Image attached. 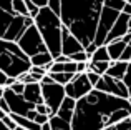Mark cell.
<instances>
[{
  "label": "cell",
  "mask_w": 131,
  "mask_h": 130,
  "mask_svg": "<svg viewBox=\"0 0 131 130\" xmlns=\"http://www.w3.org/2000/svg\"><path fill=\"white\" fill-rule=\"evenodd\" d=\"M90 62H111L110 60V55H108V50L106 47H98V49L93 52V55L90 57Z\"/></svg>",
  "instance_id": "cell-21"
},
{
  "label": "cell",
  "mask_w": 131,
  "mask_h": 130,
  "mask_svg": "<svg viewBox=\"0 0 131 130\" xmlns=\"http://www.w3.org/2000/svg\"><path fill=\"white\" fill-rule=\"evenodd\" d=\"M86 63H88V62L77 63V73H85V72H86Z\"/></svg>",
  "instance_id": "cell-38"
},
{
  "label": "cell",
  "mask_w": 131,
  "mask_h": 130,
  "mask_svg": "<svg viewBox=\"0 0 131 130\" xmlns=\"http://www.w3.org/2000/svg\"><path fill=\"white\" fill-rule=\"evenodd\" d=\"M0 110L3 112V114H7V115H10V108H8V105H7V102L3 100V97L0 98Z\"/></svg>",
  "instance_id": "cell-37"
},
{
  "label": "cell",
  "mask_w": 131,
  "mask_h": 130,
  "mask_svg": "<svg viewBox=\"0 0 131 130\" xmlns=\"http://www.w3.org/2000/svg\"><path fill=\"white\" fill-rule=\"evenodd\" d=\"M40 83H42V85H48V83H53V80H51V77L47 73V75L42 78V80H40Z\"/></svg>",
  "instance_id": "cell-41"
},
{
  "label": "cell",
  "mask_w": 131,
  "mask_h": 130,
  "mask_svg": "<svg viewBox=\"0 0 131 130\" xmlns=\"http://www.w3.org/2000/svg\"><path fill=\"white\" fill-rule=\"evenodd\" d=\"M68 60H70L68 57H65V55H58V57H55V59H53V62H55V63H67Z\"/></svg>",
  "instance_id": "cell-39"
},
{
  "label": "cell",
  "mask_w": 131,
  "mask_h": 130,
  "mask_svg": "<svg viewBox=\"0 0 131 130\" xmlns=\"http://www.w3.org/2000/svg\"><path fill=\"white\" fill-rule=\"evenodd\" d=\"M13 17H15V15H12V13H7V12H3V10H0V39H3L5 32L8 30V27L12 25Z\"/></svg>",
  "instance_id": "cell-19"
},
{
  "label": "cell",
  "mask_w": 131,
  "mask_h": 130,
  "mask_svg": "<svg viewBox=\"0 0 131 130\" xmlns=\"http://www.w3.org/2000/svg\"><path fill=\"white\" fill-rule=\"evenodd\" d=\"M119 60H121V62H128V63L131 62V47H129V45H126V49L123 50Z\"/></svg>",
  "instance_id": "cell-34"
},
{
  "label": "cell",
  "mask_w": 131,
  "mask_h": 130,
  "mask_svg": "<svg viewBox=\"0 0 131 130\" xmlns=\"http://www.w3.org/2000/svg\"><path fill=\"white\" fill-rule=\"evenodd\" d=\"M30 59L20 50L17 42H7L0 39V70L7 77L17 78L30 70Z\"/></svg>",
  "instance_id": "cell-4"
},
{
  "label": "cell",
  "mask_w": 131,
  "mask_h": 130,
  "mask_svg": "<svg viewBox=\"0 0 131 130\" xmlns=\"http://www.w3.org/2000/svg\"><path fill=\"white\" fill-rule=\"evenodd\" d=\"M51 77V80L55 82V83H58V85H67V83H70L71 80H73V77H75V73H65V72H60V73H48Z\"/></svg>",
  "instance_id": "cell-22"
},
{
  "label": "cell",
  "mask_w": 131,
  "mask_h": 130,
  "mask_svg": "<svg viewBox=\"0 0 131 130\" xmlns=\"http://www.w3.org/2000/svg\"><path fill=\"white\" fill-rule=\"evenodd\" d=\"M0 10L15 15V12H13V8H12V0H0Z\"/></svg>",
  "instance_id": "cell-31"
},
{
  "label": "cell",
  "mask_w": 131,
  "mask_h": 130,
  "mask_svg": "<svg viewBox=\"0 0 131 130\" xmlns=\"http://www.w3.org/2000/svg\"><path fill=\"white\" fill-rule=\"evenodd\" d=\"M125 2H126V0H125Z\"/></svg>",
  "instance_id": "cell-50"
},
{
  "label": "cell",
  "mask_w": 131,
  "mask_h": 130,
  "mask_svg": "<svg viewBox=\"0 0 131 130\" xmlns=\"http://www.w3.org/2000/svg\"><path fill=\"white\" fill-rule=\"evenodd\" d=\"M60 5H61V0H48L47 2V7L57 15H60Z\"/></svg>",
  "instance_id": "cell-30"
},
{
  "label": "cell",
  "mask_w": 131,
  "mask_h": 130,
  "mask_svg": "<svg viewBox=\"0 0 131 130\" xmlns=\"http://www.w3.org/2000/svg\"><path fill=\"white\" fill-rule=\"evenodd\" d=\"M121 13H125V15H128V17H131V5H129V3H125V7H123Z\"/></svg>",
  "instance_id": "cell-42"
},
{
  "label": "cell",
  "mask_w": 131,
  "mask_h": 130,
  "mask_svg": "<svg viewBox=\"0 0 131 130\" xmlns=\"http://www.w3.org/2000/svg\"><path fill=\"white\" fill-rule=\"evenodd\" d=\"M105 7L106 8H111V10H116V12H121L123 7H125V0H105Z\"/></svg>",
  "instance_id": "cell-25"
},
{
  "label": "cell",
  "mask_w": 131,
  "mask_h": 130,
  "mask_svg": "<svg viewBox=\"0 0 131 130\" xmlns=\"http://www.w3.org/2000/svg\"><path fill=\"white\" fill-rule=\"evenodd\" d=\"M68 59H70L71 62H75V63H81V62H88L90 57L85 53V50H83V52H78V53H73V55H70Z\"/></svg>",
  "instance_id": "cell-29"
},
{
  "label": "cell",
  "mask_w": 131,
  "mask_h": 130,
  "mask_svg": "<svg viewBox=\"0 0 131 130\" xmlns=\"http://www.w3.org/2000/svg\"><path fill=\"white\" fill-rule=\"evenodd\" d=\"M48 118H50V117H47V115L37 114V117L33 118V122H35V124H38V125H43V124H47V122H48Z\"/></svg>",
  "instance_id": "cell-36"
},
{
  "label": "cell",
  "mask_w": 131,
  "mask_h": 130,
  "mask_svg": "<svg viewBox=\"0 0 131 130\" xmlns=\"http://www.w3.org/2000/svg\"><path fill=\"white\" fill-rule=\"evenodd\" d=\"M28 73L32 75L33 78H35V82H38V83H40V80H42L45 75H47V72H45L42 67H30Z\"/></svg>",
  "instance_id": "cell-26"
},
{
  "label": "cell",
  "mask_w": 131,
  "mask_h": 130,
  "mask_svg": "<svg viewBox=\"0 0 131 130\" xmlns=\"http://www.w3.org/2000/svg\"><path fill=\"white\" fill-rule=\"evenodd\" d=\"M128 45H129V47H131V40H129V43H128Z\"/></svg>",
  "instance_id": "cell-49"
},
{
  "label": "cell",
  "mask_w": 131,
  "mask_h": 130,
  "mask_svg": "<svg viewBox=\"0 0 131 130\" xmlns=\"http://www.w3.org/2000/svg\"><path fill=\"white\" fill-rule=\"evenodd\" d=\"M61 25H63V23H61ZM78 52H83L81 43L78 42V39H75V37L71 35L67 27H61V55L70 57V55L78 53Z\"/></svg>",
  "instance_id": "cell-11"
},
{
  "label": "cell",
  "mask_w": 131,
  "mask_h": 130,
  "mask_svg": "<svg viewBox=\"0 0 131 130\" xmlns=\"http://www.w3.org/2000/svg\"><path fill=\"white\" fill-rule=\"evenodd\" d=\"M48 124H50L51 130H71V124L63 118H60L58 115H51L48 118Z\"/></svg>",
  "instance_id": "cell-18"
},
{
  "label": "cell",
  "mask_w": 131,
  "mask_h": 130,
  "mask_svg": "<svg viewBox=\"0 0 131 130\" xmlns=\"http://www.w3.org/2000/svg\"><path fill=\"white\" fill-rule=\"evenodd\" d=\"M85 73H86L88 82L93 85V87H95V85L98 83V80H100V75H98V73H95V72H90V70H88V72H85Z\"/></svg>",
  "instance_id": "cell-33"
},
{
  "label": "cell",
  "mask_w": 131,
  "mask_h": 130,
  "mask_svg": "<svg viewBox=\"0 0 131 130\" xmlns=\"http://www.w3.org/2000/svg\"><path fill=\"white\" fill-rule=\"evenodd\" d=\"M40 130H51V127H50V124H43V125H40Z\"/></svg>",
  "instance_id": "cell-44"
},
{
  "label": "cell",
  "mask_w": 131,
  "mask_h": 130,
  "mask_svg": "<svg viewBox=\"0 0 131 130\" xmlns=\"http://www.w3.org/2000/svg\"><path fill=\"white\" fill-rule=\"evenodd\" d=\"M105 0H61L60 20L81 47L93 43Z\"/></svg>",
  "instance_id": "cell-2"
},
{
  "label": "cell",
  "mask_w": 131,
  "mask_h": 130,
  "mask_svg": "<svg viewBox=\"0 0 131 130\" xmlns=\"http://www.w3.org/2000/svg\"><path fill=\"white\" fill-rule=\"evenodd\" d=\"M17 45L20 47V50H22L28 59L33 57V55H37V53L47 52V47H45L38 30L35 29V25L28 27V29L22 33V37L17 40Z\"/></svg>",
  "instance_id": "cell-5"
},
{
  "label": "cell",
  "mask_w": 131,
  "mask_h": 130,
  "mask_svg": "<svg viewBox=\"0 0 131 130\" xmlns=\"http://www.w3.org/2000/svg\"><path fill=\"white\" fill-rule=\"evenodd\" d=\"M93 90V85L88 82L86 73H75L73 80L65 85V95L73 100H80Z\"/></svg>",
  "instance_id": "cell-9"
},
{
  "label": "cell",
  "mask_w": 131,
  "mask_h": 130,
  "mask_svg": "<svg viewBox=\"0 0 131 130\" xmlns=\"http://www.w3.org/2000/svg\"><path fill=\"white\" fill-rule=\"evenodd\" d=\"M126 68H128V62H121V60H116V62H111L110 63V68L106 70L105 75L111 78H116V80H123L126 73Z\"/></svg>",
  "instance_id": "cell-15"
},
{
  "label": "cell",
  "mask_w": 131,
  "mask_h": 130,
  "mask_svg": "<svg viewBox=\"0 0 131 130\" xmlns=\"http://www.w3.org/2000/svg\"><path fill=\"white\" fill-rule=\"evenodd\" d=\"M51 62H53V59H51V55L48 52L37 53V55L30 57V63H32V67H45L47 63H51Z\"/></svg>",
  "instance_id": "cell-17"
},
{
  "label": "cell",
  "mask_w": 131,
  "mask_h": 130,
  "mask_svg": "<svg viewBox=\"0 0 131 130\" xmlns=\"http://www.w3.org/2000/svg\"><path fill=\"white\" fill-rule=\"evenodd\" d=\"M75 107H77V100H73V98H70V97H65L63 102H61V105H60V108L57 110L55 115H58L60 118H63V120H67V122L71 124Z\"/></svg>",
  "instance_id": "cell-14"
},
{
  "label": "cell",
  "mask_w": 131,
  "mask_h": 130,
  "mask_svg": "<svg viewBox=\"0 0 131 130\" xmlns=\"http://www.w3.org/2000/svg\"><path fill=\"white\" fill-rule=\"evenodd\" d=\"M12 8L15 12V15L20 17H28V12H27V7L23 0H12Z\"/></svg>",
  "instance_id": "cell-23"
},
{
  "label": "cell",
  "mask_w": 131,
  "mask_h": 130,
  "mask_svg": "<svg viewBox=\"0 0 131 130\" xmlns=\"http://www.w3.org/2000/svg\"><path fill=\"white\" fill-rule=\"evenodd\" d=\"M129 18H131V17H128V15H125V13L119 12L118 18H116V22L113 23V27H111V30H110L108 37H106L105 45H108L110 42H113V40H119L121 37H125L126 33H128V20Z\"/></svg>",
  "instance_id": "cell-12"
},
{
  "label": "cell",
  "mask_w": 131,
  "mask_h": 130,
  "mask_svg": "<svg viewBox=\"0 0 131 130\" xmlns=\"http://www.w3.org/2000/svg\"><path fill=\"white\" fill-rule=\"evenodd\" d=\"M15 130H25V128H22V127H15Z\"/></svg>",
  "instance_id": "cell-47"
},
{
  "label": "cell",
  "mask_w": 131,
  "mask_h": 130,
  "mask_svg": "<svg viewBox=\"0 0 131 130\" xmlns=\"http://www.w3.org/2000/svg\"><path fill=\"white\" fill-rule=\"evenodd\" d=\"M7 78H8V77H7V75L3 73L2 70H0V87H5V82H7Z\"/></svg>",
  "instance_id": "cell-43"
},
{
  "label": "cell",
  "mask_w": 131,
  "mask_h": 130,
  "mask_svg": "<svg viewBox=\"0 0 131 130\" xmlns=\"http://www.w3.org/2000/svg\"><path fill=\"white\" fill-rule=\"evenodd\" d=\"M93 88L98 92H103V94H108V95H113V97L128 100V88L123 83V80H116V78H111L108 75H101L98 83Z\"/></svg>",
  "instance_id": "cell-8"
},
{
  "label": "cell",
  "mask_w": 131,
  "mask_h": 130,
  "mask_svg": "<svg viewBox=\"0 0 131 130\" xmlns=\"http://www.w3.org/2000/svg\"><path fill=\"white\" fill-rule=\"evenodd\" d=\"M30 2H33L38 8H43V7H47V2L48 0H30Z\"/></svg>",
  "instance_id": "cell-40"
},
{
  "label": "cell",
  "mask_w": 131,
  "mask_h": 130,
  "mask_svg": "<svg viewBox=\"0 0 131 130\" xmlns=\"http://www.w3.org/2000/svg\"><path fill=\"white\" fill-rule=\"evenodd\" d=\"M33 25L42 37L47 52L51 59L61 55V20L57 13H53L48 7L38 10V15L33 18Z\"/></svg>",
  "instance_id": "cell-3"
},
{
  "label": "cell",
  "mask_w": 131,
  "mask_h": 130,
  "mask_svg": "<svg viewBox=\"0 0 131 130\" xmlns=\"http://www.w3.org/2000/svg\"><path fill=\"white\" fill-rule=\"evenodd\" d=\"M42 85V83H40ZM67 97L65 95V87L58 83H48V85H42V100L43 104L53 112V115L57 114V110L60 108L63 98Z\"/></svg>",
  "instance_id": "cell-7"
},
{
  "label": "cell",
  "mask_w": 131,
  "mask_h": 130,
  "mask_svg": "<svg viewBox=\"0 0 131 130\" xmlns=\"http://www.w3.org/2000/svg\"><path fill=\"white\" fill-rule=\"evenodd\" d=\"M2 122H3V124H5V125H7V127H8L10 130H15V127H17V124L13 122V118L10 117V115H5V117L2 118Z\"/></svg>",
  "instance_id": "cell-35"
},
{
  "label": "cell",
  "mask_w": 131,
  "mask_h": 130,
  "mask_svg": "<svg viewBox=\"0 0 131 130\" xmlns=\"http://www.w3.org/2000/svg\"><path fill=\"white\" fill-rule=\"evenodd\" d=\"M123 83H125L126 88H128V100L131 102V62L128 63L126 73H125V77H123Z\"/></svg>",
  "instance_id": "cell-27"
},
{
  "label": "cell",
  "mask_w": 131,
  "mask_h": 130,
  "mask_svg": "<svg viewBox=\"0 0 131 130\" xmlns=\"http://www.w3.org/2000/svg\"><path fill=\"white\" fill-rule=\"evenodd\" d=\"M3 97V87H0V98Z\"/></svg>",
  "instance_id": "cell-46"
},
{
  "label": "cell",
  "mask_w": 131,
  "mask_h": 130,
  "mask_svg": "<svg viewBox=\"0 0 131 130\" xmlns=\"http://www.w3.org/2000/svg\"><path fill=\"white\" fill-rule=\"evenodd\" d=\"M23 2H25V7H27V12H28V17L30 18H35L37 15H38V7L35 5V3L33 2H30V0H23Z\"/></svg>",
  "instance_id": "cell-28"
},
{
  "label": "cell",
  "mask_w": 131,
  "mask_h": 130,
  "mask_svg": "<svg viewBox=\"0 0 131 130\" xmlns=\"http://www.w3.org/2000/svg\"><path fill=\"white\" fill-rule=\"evenodd\" d=\"M131 117V102L93 88L77 100L71 130H103Z\"/></svg>",
  "instance_id": "cell-1"
},
{
  "label": "cell",
  "mask_w": 131,
  "mask_h": 130,
  "mask_svg": "<svg viewBox=\"0 0 131 130\" xmlns=\"http://www.w3.org/2000/svg\"><path fill=\"white\" fill-rule=\"evenodd\" d=\"M110 63L111 62H90L88 60V63H86V72H95V73H98L100 77L101 75H105L106 73V70L110 68Z\"/></svg>",
  "instance_id": "cell-20"
},
{
  "label": "cell",
  "mask_w": 131,
  "mask_h": 130,
  "mask_svg": "<svg viewBox=\"0 0 131 130\" xmlns=\"http://www.w3.org/2000/svg\"><path fill=\"white\" fill-rule=\"evenodd\" d=\"M22 97L25 98L28 104L32 105H38V104H43L42 100V85L40 83H28L25 85V90H23Z\"/></svg>",
  "instance_id": "cell-13"
},
{
  "label": "cell",
  "mask_w": 131,
  "mask_h": 130,
  "mask_svg": "<svg viewBox=\"0 0 131 130\" xmlns=\"http://www.w3.org/2000/svg\"><path fill=\"white\" fill-rule=\"evenodd\" d=\"M103 130H131V117L125 118V120L118 122V124H115V125H111V127L103 128Z\"/></svg>",
  "instance_id": "cell-24"
},
{
  "label": "cell",
  "mask_w": 131,
  "mask_h": 130,
  "mask_svg": "<svg viewBox=\"0 0 131 130\" xmlns=\"http://www.w3.org/2000/svg\"><path fill=\"white\" fill-rule=\"evenodd\" d=\"M105 47H106V50H108L110 60H111V62H116V60H119L123 50L126 49V43L119 39V40H113V42H110L108 45H105Z\"/></svg>",
  "instance_id": "cell-16"
},
{
  "label": "cell",
  "mask_w": 131,
  "mask_h": 130,
  "mask_svg": "<svg viewBox=\"0 0 131 130\" xmlns=\"http://www.w3.org/2000/svg\"><path fill=\"white\" fill-rule=\"evenodd\" d=\"M118 15H119V12L103 7L101 15H100V20H98V27H96L95 40H93V43H95L96 47H103V45H105L106 37H108L110 30H111V27H113V23L116 22Z\"/></svg>",
  "instance_id": "cell-6"
},
{
  "label": "cell",
  "mask_w": 131,
  "mask_h": 130,
  "mask_svg": "<svg viewBox=\"0 0 131 130\" xmlns=\"http://www.w3.org/2000/svg\"><path fill=\"white\" fill-rule=\"evenodd\" d=\"M5 88H7V87H5ZM10 90H12L13 94H17V95H22V94H23V90H25V85H23L22 82L17 80L15 83H13L12 87H10Z\"/></svg>",
  "instance_id": "cell-32"
},
{
  "label": "cell",
  "mask_w": 131,
  "mask_h": 130,
  "mask_svg": "<svg viewBox=\"0 0 131 130\" xmlns=\"http://www.w3.org/2000/svg\"><path fill=\"white\" fill-rule=\"evenodd\" d=\"M3 100H5L7 105H8L10 114L20 115V117H27V114H28L30 110H33V108H35V105L28 104V102H27L22 95L13 94L10 88H3Z\"/></svg>",
  "instance_id": "cell-10"
},
{
  "label": "cell",
  "mask_w": 131,
  "mask_h": 130,
  "mask_svg": "<svg viewBox=\"0 0 131 130\" xmlns=\"http://www.w3.org/2000/svg\"><path fill=\"white\" fill-rule=\"evenodd\" d=\"M0 130H10V128H8V127H7V125H5V124H3V122H2V120H0Z\"/></svg>",
  "instance_id": "cell-45"
},
{
  "label": "cell",
  "mask_w": 131,
  "mask_h": 130,
  "mask_svg": "<svg viewBox=\"0 0 131 130\" xmlns=\"http://www.w3.org/2000/svg\"><path fill=\"white\" fill-rule=\"evenodd\" d=\"M126 3H129V5H131V0H126Z\"/></svg>",
  "instance_id": "cell-48"
}]
</instances>
